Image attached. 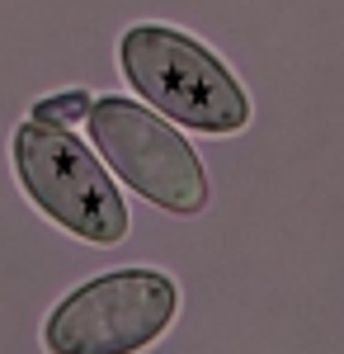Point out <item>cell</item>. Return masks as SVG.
<instances>
[{
    "mask_svg": "<svg viewBox=\"0 0 344 354\" xmlns=\"http://www.w3.org/2000/svg\"><path fill=\"white\" fill-rule=\"evenodd\" d=\"M123 71L160 113L180 118L198 133H236L250 118L231 71L208 48H198L175 28H133L123 38Z\"/></svg>",
    "mask_w": 344,
    "mask_h": 354,
    "instance_id": "1",
    "label": "cell"
},
{
    "mask_svg": "<svg viewBox=\"0 0 344 354\" xmlns=\"http://www.w3.org/2000/svg\"><path fill=\"white\" fill-rule=\"evenodd\" d=\"M15 165L28 198L43 213H52L66 232L85 241H118L128 232V208L118 189L108 185L99 161L57 123H24L15 137Z\"/></svg>",
    "mask_w": 344,
    "mask_h": 354,
    "instance_id": "2",
    "label": "cell"
},
{
    "mask_svg": "<svg viewBox=\"0 0 344 354\" xmlns=\"http://www.w3.org/2000/svg\"><path fill=\"white\" fill-rule=\"evenodd\" d=\"M175 283L156 270L104 274L76 288L48 322L52 354H137L175 317Z\"/></svg>",
    "mask_w": 344,
    "mask_h": 354,
    "instance_id": "3",
    "label": "cell"
},
{
    "mask_svg": "<svg viewBox=\"0 0 344 354\" xmlns=\"http://www.w3.org/2000/svg\"><path fill=\"white\" fill-rule=\"evenodd\" d=\"M90 133L108 156V165L142 198H151L170 213H198L208 203V180H203L198 156L156 113L137 109L128 100H99L90 109Z\"/></svg>",
    "mask_w": 344,
    "mask_h": 354,
    "instance_id": "4",
    "label": "cell"
},
{
    "mask_svg": "<svg viewBox=\"0 0 344 354\" xmlns=\"http://www.w3.org/2000/svg\"><path fill=\"white\" fill-rule=\"evenodd\" d=\"M80 113H90V100H85L80 90L57 95V100H43V104H38V118H43V123H71V118H80Z\"/></svg>",
    "mask_w": 344,
    "mask_h": 354,
    "instance_id": "5",
    "label": "cell"
}]
</instances>
